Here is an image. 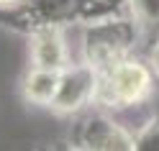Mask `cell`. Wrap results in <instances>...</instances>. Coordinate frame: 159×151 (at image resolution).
<instances>
[{
    "label": "cell",
    "instance_id": "6da1fadb",
    "mask_svg": "<svg viewBox=\"0 0 159 151\" xmlns=\"http://www.w3.org/2000/svg\"><path fill=\"white\" fill-rule=\"evenodd\" d=\"M126 13H131L128 0H21L13 8H3L0 21L13 31L31 36L44 28H62L72 23L90 26Z\"/></svg>",
    "mask_w": 159,
    "mask_h": 151
},
{
    "label": "cell",
    "instance_id": "7a4b0ae2",
    "mask_svg": "<svg viewBox=\"0 0 159 151\" xmlns=\"http://www.w3.org/2000/svg\"><path fill=\"white\" fill-rule=\"evenodd\" d=\"M139 23L134 13L113 16L105 21L90 23L85 28V41H82V56L95 72L113 67L116 62L131 56L136 38H139Z\"/></svg>",
    "mask_w": 159,
    "mask_h": 151
},
{
    "label": "cell",
    "instance_id": "3957f363",
    "mask_svg": "<svg viewBox=\"0 0 159 151\" xmlns=\"http://www.w3.org/2000/svg\"><path fill=\"white\" fill-rule=\"evenodd\" d=\"M152 67L136 62L134 56L116 62L113 67L98 72L95 103L105 110H121L139 105L152 92Z\"/></svg>",
    "mask_w": 159,
    "mask_h": 151
},
{
    "label": "cell",
    "instance_id": "277c9868",
    "mask_svg": "<svg viewBox=\"0 0 159 151\" xmlns=\"http://www.w3.org/2000/svg\"><path fill=\"white\" fill-rule=\"evenodd\" d=\"M72 146L85 151H131L136 149V138L113 118L93 113L85 120H80V126L75 128Z\"/></svg>",
    "mask_w": 159,
    "mask_h": 151
},
{
    "label": "cell",
    "instance_id": "5b68a950",
    "mask_svg": "<svg viewBox=\"0 0 159 151\" xmlns=\"http://www.w3.org/2000/svg\"><path fill=\"white\" fill-rule=\"evenodd\" d=\"M95 87H98V72L87 64H67L59 74V87L52 100V110L62 115L80 113L87 103H95Z\"/></svg>",
    "mask_w": 159,
    "mask_h": 151
},
{
    "label": "cell",
    "instance_id": "8992f818",
    "mask_svg": "<svg viewBox=\"0 0 159 151\" xmlns=\"http://www.w3.org/2000/svg\"><path fill=\"white\" fill-rule=\"evenodd\" d=\"M31 62H34V67L57 69V72H62L69 64L67 44L62 41L59 28H44V31L31 33Z\"/></svg>",
    "mask_w": 159,
    "mask_h": 151
},
{
    "label": "cell",
    "instance_id": "52a82bcc",
    "mask_svg": "<svg viewBox=\"0 0 159 151\" xmlns=\"http://www.w3.org/2000/svg\"><path fill=\"white\" fill-rule=\"evenodd\" d=\"M59 74L57 69H44V67H34L31 72L23 77V97L34 105H46L52 108V100L57 95L59 87Z\"/></svg>",
    "mask_w": 159,
    "mask_h": 151
},
{
    "label": "cell",
    "instance_id": "ba28073f",
    "mask_svg": "<svg viewBox=\"0 0 159 151\" xmlns=\"http://www.w3.org/2000/svg\"><path fill=\"white\" fill-rule=\"evenodd\" d=\"M128 8L141 26H152L159 31V0H128Z\"/></svg>",
    "mask_w": 159,
    "mask_h": 151
},
{
    "label": "cell",
    "instance_id": "9c48e42d",
    "mask_svg": "<svg viewBox=\"0 0 159 151\" xmlns=\"http://www.w3.org/2000/svg\"><path fill=\"white\" fill-rule=\"evenodd\" d=\"M134 138H136V149H141V151L159 149V120H152V123H146V126L139 131Z\"/></svg>",
    "mask_w": 159,
    "mask_h": 151
},
{
    "label": "cell",
    "instance_id": "30bf717a",
    "mask_svg": "<svg viewBox=\"0 0 159 151\" xmlns=\"http://www.w3.org/2000/svg\"><path fill=\"white\" fill-rule=\"evenodd\" d=\"M149 67H152V72L154 77L159 79V41L152 46V51H149Z\"/></svg>",
    "mask_w": 159,
    "mask_h": 151
},
{
    "label": "cell",
    "instance_id": "8fae6325",
    "mask_svg": "<svg viewBox=\"0 0 159 151\" xmlns=\"http://www.w3.org/2000/svg\"><path fill=\"white\" fill-rule=\"evenodd\" d=\"M18 3H21V0H0V8H13Z\"/></svg>",
    "mask_w": 159,
    "mask_h": 151
}]
</instances>
